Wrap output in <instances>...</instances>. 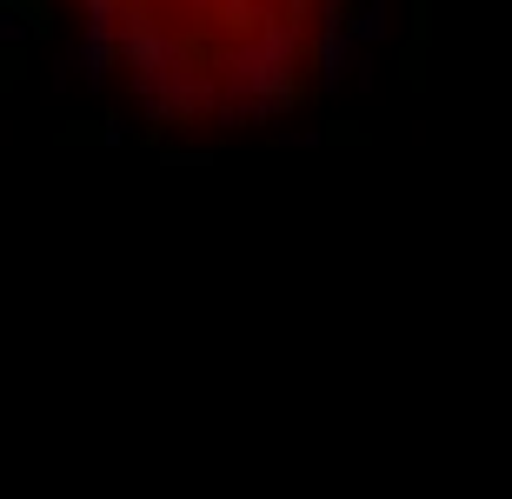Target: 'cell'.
Listing matches in <instances>:
<instances>
[{
	"instance_id": "1",
	"label": "cell",
	"mask_w": 512,
	"mask_h": 499,
	"mask_svg": "<svg viewBox=\"0 0 512 499\" xmlns=\"http://www.w3.org/2000/svg\"><path fill=\"white\" fill-rule=\"evenodd\" d=\"M140 94L173 120L286 107L333 27V0H87Z\"/></svg>"
}]
</instances>
